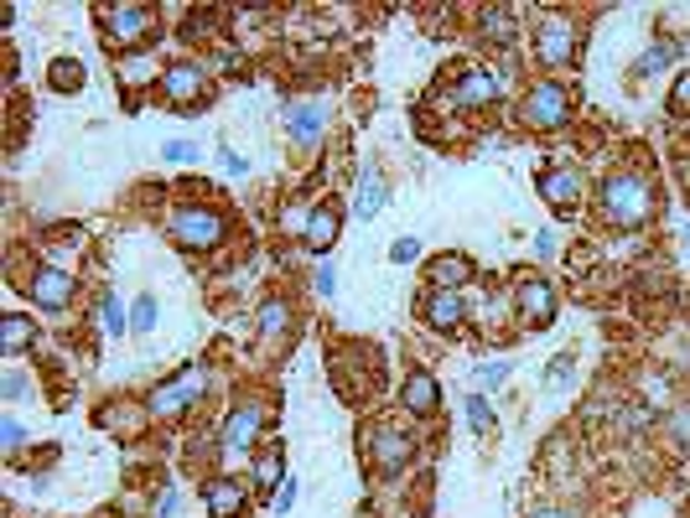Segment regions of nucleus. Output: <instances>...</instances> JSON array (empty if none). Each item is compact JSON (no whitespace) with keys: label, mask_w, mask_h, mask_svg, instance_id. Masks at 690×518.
Wrapping results in <instances>:
<instances>
[{"label":"nucleus","mask_w":690,"mask_h":518,"mask_svg":"<svg viewBox=\"0 0 690 518\" xmlns=\"http://www.w3.org/2000/svg\"><path fill=\"white\" fill-rule=\"evenodd\" d=\"M22 446H26V425L5 410V415H0V451H11V456H16Z\"/></svg>","instance_id":"nucleus-39"},{"label":"nucleus","mask_w":690,"mask_h":518,"mask_svg":"<svg viewBox=\"0 0 690 518\" xmlns=\"http://www.w3.org/2000/svg\"><path fill=\"white\" fill-rule=\"evenodd\" d=\"M477 31H483V42H494V48H514V37H520V26H514V5H483L477 11Z\"/></svg>","instance_id":"nucleus-22"},{"label":"nucleus","mask_w":690,"mask_h":518,"mask_svg":"<svg viewBox=\"0 0 690 518\" xmlns=\"http://www.w3.org/2000/svg\"><path fill=\"white\" fill-rule=\"evenodd\" d=\"M286 482V456H281V446H270L255 462V488H281Z\"/></svg>","instance_id":"nucleus-32"},{"label":"nucleus","mask_w":690,"mask_h":518,"mask_svg":"<svg viewBox=\"0 0 690 518\" xmlns=\"http://www.w3.org/2000/svg\"><path fill=\"white\" fill-rule=\"evenodd\" d=\"M156 316H162V307H156V296H151V290L130 301V332H136V337H145V332H156Z\"/></svg>","instance_id":"nucleus-33"},{"label":"nucleus","mask_w":690,"mask_h":518,"mask_svg":"<svg viewBox=\"0 0 690 518\" xmlns=\"http://www.w3.org/2000/svg\"><path fill=\"white\" fill-rule=\"evenodd\" d=\"M555 311H561L555 285H550L540 270L514 275V316H520V327H540V332H546L550 322H555Z\"/></svg>","instance_id":"nucleus-7"},{"label":"nucleus","mask_w":690,"mask_h":518,"mask_svg":"<svg viewBox=\"0 0 690 518\" xmlns=\"http://www.w3.org/2000/svg\"><path fill=\"white\" fill-rule=\"evenodd\" d=\"M665 436H669V446L690 451V404H675V410H665Z\"/></svg>","instance_id":"nucleus-34"},{"label":"nucleus","mask_w":690,"mask_h":518,"mask_svg":"<svg viewBox=\"0 0 690 518\" xmlns=\"http://www.w3.org/2000/svg\"><path fill=\"white\" fill-rule=\"evenodd\" d=\"M260 430H265V400L244 394V400L229 404V420H223V430H218V451H229V456H250L255 441H260Z\"/></svg>","instance_id":"nucleus-9"},{"label":"nucleus","mask_w":690,"mask_h":518,"mask_svg":"<svg viewBox=\"0 0 690 518\" xmlns=\"http://www.w3.org/2000/svg\"><path fill=\"white\" fill-rule=\"evenodd\" d=\"M597 212L608 229H643L654 218V182L643 171H608L597 187Z\"/></svg>","instance_id":"nucleus-1"},{"label":"nucleus","mask_w":690,"mask_h":518,"mask_svg":"<svg viewBox=\"0 0 690 518\" xmlns=\"http://www.w3.org/2000/svg\"><path fill=\"white\" fill-rule=\"evenodd\" d=\"M680 238H686V255H690V229H680Z\"/></svg>","instance_id":"nucleus-48"},{"label":"nucleus","mask_w":690,"mask_h":518,"mask_svg":"<svg viewBox=\"0 0 690 518\" xmlns=\"http://www.w3.org/2000/svg\"><path fill=\"white\" fill-rule=\"evenodd\" d=\"M203 503H208V518H239L250 508V482L244 477H214L203 488Z\"/></svg>","instance_id":"nucleus-18"},{"label":"nucleus","mask_w":690,"mask_h":518,"mask_svg":"<svg viewBox=\"0 0 690 518\" xmlns=\"http://www.w3.org/2000/svg\"><path fill=\"white\" fill-rule=\"evenodd\" d=\"M145 420H151V415H145V404H119V400H110L104 410H99V425H104L110 436H141Z\"/></svg>","instance_id":"nucleus-23"},{"label":"nucleus","mask_w":690,"mask_h":518,"mask_svg":"<svg viewBox=\"0 0 690 518\" xmlns=\"http://www.w3.org/2000/svg\"><path fill=\"white\" fill-rule=\"evenodd\" d=\"M421 322L431 332H462L468 322V301H462V290H426V301H421Z\"/></svg>","instance_id":"nucleus-16"},{"label":"nucleus","mask_w":690,"mask_h":518,"mask_svg":"<svg viewBox=\"0 0 690 518\" xmlns=\"http://www.w3.org/2000/svg\"><path fill=\"white\" fill-rule=\"evenodd\" d=\"M514 115H520L524 130H535V135H555V130H566V125H572V94H566L555 78H535V83L520 94Z\"/></svg>","instance_id":"nucleus-4"},{"label":"nucleus","mask_w":690,"mask_h":518,"mask_svg":"<svg viewBox=\"0 0 690 518\" xmlns=\"http://www.w3.org/2000/svg\"><path fill=\"white\" fill-rule=\"evenodd\" d=\"M529 518H582V514H576L572 503H546V508H535Z\"/></svg>","instance_id":"nucleus-46"},{"label":"nucleus","mask_w":690,"mask_h":518,"mask_svg":"<svg viewBox=\"0 0 690 518\" xmlns=\"http://www.w3.org/2000/svg\"><path fill=\"white\" fill-rule=\"evenodd\" d=\"M535 255H540V259H550V255H555V234H550V229H546V234H540V238H535Z\"/></svg>","instance_id":"nucleus-47"},{"label":"nucleus","mask_w":690,"mask_h":518,"mask_svg":"<svg viewBox=\"0 0 690 518\" xmlns=\"http://www.w3.org/2000/svg\"><path fill=\"white\" fill-rule=\"evenodd\" d=\"M509 378H514V363H509V358H488V363H477V389H483V394H499Z\"/></svg>","instance_id":"nucleus-31"},{"label":"nucleus","mask_w":690,"mask_h":518,"mask_svg":"<svg viewBox=\"0 0 690 518\" xmlns=\"http://www.w3.org/2000/svg\"><path fill=\"white\" fill-rule=\"evenodd\" d=\"M384 208H389V182H384V171L363 166L354 182V218H380Z\"/></svg>","instance_id":"nucleus-20"},{"label":"nucleus","mask_w":690,"mask_h":518,"mask_svg":"<svg viewBox=\"0 0 690 518\" xmlns=\"http://www.w3.org/2000/svg\"><path fill=\"white\" fill-rule=\"evenodd\" d=\"M576 48H582V31L566 16H540V26L529 31V52H535L540 68H566V63H576Z\"/></svg>","instance_id":"nucleus-8"},{"label":"nucleus","mask_w":690,"mask_h":518,"mask_svg":"<svg viewBox=\"0 0 690 518\" xmlns=\"http://www.w3.org/2000/svg\"><path fill=\"white\" fill-rule=\"evenodd\" d=\"M84 83H89V68H84L78 57H58V63L48 68L52 94H84Z\"/></svg>","instance_id":"nucleus-26"},{"label":"nucleus","mask_w":690,"mask_h":518,"mask_svg":"<svg viewBox=\"0 0 690 518\" xmlns=\"http://www.w3.org/2000/svg\"><path fill=\"white\" fill-rule=\"evenodd\" d=\"M26 389H31V378H26L22 368H5V374H0V404H22Z\"/></svg>","instance_id":"nucleus-37"},{"label":"nucleus","mask_w":690,"mask_h":518,"mask_svg":"<svg viewBox=\"0 0 690 518\" xmlns=\"http://www.w3.org/2000/svg\"><path fill=\"white\" fill-rule=\"evenodd\" d=\"M669 63H680V42H675V37H654V42L639 52V63H634V78H654V73H665Z\"/></svg>","instance_id":"nucleus-25"},{"label":"nucleus","mask_w":690,"mask_h":518,"mask_svg":"<svg viewBox=\"0 0 690 518\" xmlns=\"http://www.w3.org/2000/svg\"><path fill=\"white\" fill-rule=\"evenodd\" d=\"M162 156H167L171 166H188V161H197L203 151H197V141H167L162 145Z\"/></svg>","instance_id":"nucleus-43"},{"label":"nucleus","mask_w":690,"mask_h":518,"mask_svg":"<svg viewBox=\"0 0 690 518\" xmlns=\"http://www.w3.org/2000/svg\"><path fill=\"white\" fill-rule=\"evenodd\" d=\"M167 234L177 249H188V255H208L218 249L223 238H229V218L218 208H203V203H188V208H177L167 218Z\"/></svg>","instance_id":"nucleus-5"},{"label":"nucleus","mask_w":690,"mask_h":518,"mask_svg":"<svg viewBox=\"0 0 690 518\" xmlns=\"http://www.w3.org/2000/svg\"><path fill=\"white\" fill-rule=\"evenodd\" d=\"M669 115L675 119H690V68L669 83Z\"/></svg>","instance_id":"nucleus-40"},{"label":"nucleus","mask_w":690,"mask_h":518,"mask_svg":"<svg viewBox=\"0 0 690 518\" xmlns=\"http://www.w3.org/2000/svg\"><path fill=\"white\" fill-rule=\"evenodd\" d=\"M218 171L223 177H250V156H239L234 145H218Z\"/></svg>","instance_id":"nucleus-42"},{"label":"nucleus","mask_w":690,"mask_h":518,"mask_svg":"<svg viewBox=\"0 0 690 518\" xmlns=\"http://www.w3.org/2000/svg\"><path fill=\"white\" fill-rule=\"evenodd\" d=\"M426 281H431V290H462V285L473 281V259L447 249V255L426 259Z\"/></svg>","instance_id":"nucleus-21"},{"label":"nucleus","mask_w":690,"mask_h":518,"mask_svg":"<svg viewBox=\"0 0 690 518\" xmlns=\"http://www.w3.org/2000/svg\"><path fill=\"white\" fill-rule=\"evenodd\" d=\"M400 404H405V415H416V420H431V415L442 410V384H436L426 368H416V374L405 378Z\"/></svg>","instance_id":"nucleus-19"},{"label":"nucleus","mask_w":690,"mask_h":518,"mask_svg":"<svg viewBox=\"0 0 690 518\" xmlns=\"http://www.w3.org/2000/svg\"><path fill=\"white\" fill-rule=\"evenodd\" d=\"M311 290H317L322 301H333V296H337V259H317V270H311Z\"/></svg>","instance_id":"nucleus-36"},{"label":"nucleus","mask_w":690,"mask_h":518,"mask_svg":"<svg viewBox=\"0 0 690 518\" xmlns=\"http://www.w3.org/2000/svg\"><path fill=\"white\" fill-rule=\"evenodd\" d=\"M26 296H31L42 311H68L73 296H78V281H73L63 264H37L31 281H26Z\"/></svg>","instance_id":"nucleus-11"},{"label":"nucleus","mask_w":690,"mask_h":518,"mask_svg":"<svg viewBox=\"0 0 690 518\" xmlns=\"http://www.w3.org/2000/svg\"><path fill=\"white\" fill-rule=\"evenodd\" d=\"M99 31H104V48L125 52V57H136V52L162 31L156 26V11L151 5H141V0H119V5H99Z\"/></svg>","instance_id":"nucleus-2"},{"label":"nucleus","mask_w":690,"mask_h":518,"mask_svg":"<svg viewBox=\"0 0 690 518\" xmlns=\"http://www.w3.org/2000/svg\"><path fill=\"white\" fill-rule=\"evenodd\" d=\"M322 130H328V109H322L317 99H296V104L286 109V135H291V145L311 151V145L322 141Z\"/></svg>","instance_id":"nucleus-17"},{"label":"nucleus","mask_w":690,"mask_h":518,"mask_svg":"<svg viewBox=\"0 0 690 518\" xmlns=\"http://www.w3.org/2000/svg\"><path fill=\"white\" fill-rule=\"evenodd\" d=\"M208 389H214V368H208V363H188L177 378H162L141 404H145V415H151V420H182V415H188Z\"/></svg>","instance_id":"nucleus-3"},{"label":"nucleus","mask_w":690,"mask_h":518,"mask_svg":"<svg viewBox=\"0 0 690 518\" xmlns=\"http://www.w3.org/2000/svg\"><path fill=\"white\" fill-rule=\"evenodd\" d=\"M99 322H104L110 337H125V327H130V311H125V301H119L115 290H104V296H99Z\"/></svg>","instance_id":"nucleus-30"},{"label":"nucleus","mask_w":690,"mask_h":518,"mask_svg":"<svg viewBox=\"0 0 690 518\" xmlns=\"http://www.w3.org/2000/svg\"><path fill=\"white\" fill-rule=\"evenodd\" d=\"M572 378H576V358L572 353H555V358H550V368L540 374V389H566Z\"/></svg>","instance_id":"nucleus-35"},{"label":"nucleus","mask_w":690,"mask_h":518,"mask_svg":"<svg viewBox=\"0 0 690 518\" xmlns=\"http://www.w3.org/2000/svg\"><path fill=\"white\" fill-rule=\"evenodd\" d=\"M669 400H675L669 378H660V374H649V378H643V404H649V410H665ZM669 410H675V404H669Z\"/></svg>","instance_id":"nucleus-38"},{"label":"nucleus","mask_w":690,"mask_h":518,"mask_svg":"<svg viewBox=\"0 0 690 518\" xmlns=\"http://www.w3.org/2000/svg\"><path fill=\"white\" fill-rule=\"evenodd\" d=\"M296 497H302V482L286 477V482L276 488V497H270V508H276V514H291V508H296Z\"/></svg>","instance_id":"nucleus-44"},{"label":"nucleus","mask_w":690,"mask_h":518,"mask_svg":"<svg viewBox=\"0 0 690 518\" xmlns=\"http://www.w3.org/2000/svg\"><path fill=\"white\" fill-rule=\"evenodd\" d=\"M31 342H37V322H31V316H22V311L0 316V353H5V358H22Z\"/></svg>","instance_id":"nucleus-24"},{"label":"nucleus","mask_w":690,"mask_h":518,"mask_svg":"<svg viewBox=\"0 0 690 518\" xmlns=\"http://www.w3.org/2000/svg\"><path fill=\"white\" fill-rule=\"evenodd\" d=\"M540 197H546L550 208H576L582 197H587V177H582V166L572 161H555L540 171Z\"/></svg>","instance_id":"nucleus-13"},{"label":"nucleus","mask_w":690,"mask_h":518,"mask_svg":"<svg viewBox=\"0 0 690 518\" xmlns=\"http://www.w3.org/2000/svg\"><path fill=\"white\" fill-rule=\"evenodd\" d=\"M337 229H343V212H337V203H317V208L302 218V249H307V255H317V259H333Z\"/></svg>","instance_id":"nucleus-12"},{"label":"nucleus","mask_w":690,"mask_h":518,"mask_svg":"<svg viewBox=\"0 0 690 518\" xmlns=\"http://www.w3.org/2000/svg\"><path fill=\"white\" fill-rule=\"evenodd\" d=\"M363 462L380 471V477H400L416 462V436L400 425H363Z\"/></svg>","instance_id":"nucleus-6"},{"label":"nucleus","mask_w":690,"mask_h":518,"mask_svg":"<svg viewBox=\"0 0 690 518\" xmlns=\"http://www.w3.org/2000/svg\"><path fill=\"white\" fill-rule=\"evenodd\" d=\"M499 94H503V73L462 68V78H457V89H452V104L457 109H488V104H499Z\"/></svg>","instance_id":"nucleus-14"},{"label":"nucleus","mask_w":690,"mask_h":518,"mask_svg":"<svg viewBox=\"0 0 690 518\" xmlns=\"http://www.w3.org/2000/svg\"><path fill=\"white\" fill-rule=\"evenodd\" d=\"M151 78L162 83V68L145 63L141 52H136V57H119V89H141V83H151Z\"/></svg>","instance_id":"nucleus-29"},{"label":"nucleus","mask_w":690,"mask_h":518,"mask_svg":"<svg viewBox=\"0 0 690 518\" xmlns=\"http://www.w3.org/2000/svg\"><path fill=\"white\" fill-rule=\"evenodd\" d=\"M156 89H162V99H167V104H177V109H192L197 99L208 94V68H203V63H192V57H177V63H167V68H162V83H156Z\"/></svg>","instance_id":"nucleus-10"},{"label":"nucleus","mask_w":690,"mask_h":518,"mask_svg":"<svg viewBox=\"0 0 690 518\" xmlns=\"http://www.w3.org/2000/svg\"><path fill=\"white\" fill-rule=\"evenodd\" d=\"M177 508H182V497H177V488H167V493L156 497V518H177Z\"/></svg>","instance_id":"nucleus-45"},{"label":"nucleus","mask_w":690,"mask_h":518,"mask_svg":"<svg viewBox=\"0 0 690 518\" xmlns=\"http://www.w3.org/2000/svg\"><path fill=\"white\" fill-rule=\"evenodd\" d=\"M462 415H468V430H473V436H494V430H499V410H494V400H488L483 389H473V394L462 400Z\"/></svg>","instance_id":"nucleus-27"},{"label":"nucleus","mask_w":690,"mask_h":518,"mask_svg":"<svg viewBox=\"0 0 690 518\" xmlns=\"http://www.w3.org/2000/svg\"><path fill=\"white\" fill-rule=\"evenodd\" d=\"M592 415H608V420H613V436L634 441L643 430H654V415H660V410H649L643 400H597Z\"/></svg>","instance_id":"nucleus-15"},{"label":"nucleus","mask_w":690,"mask_h":518,"mask_svg":"<svg viewBox=\"0 0 690 518\" xmlns=\"http://www.w3.org/2000/svg\"><path fill=\"white\" fill-rule=\"evenodd\" d=\"M255 322H260V337H265V342L286 337V332H291V301H281V296H270V301L260 307V316H255Z\"/></svg>","instance_id":"nucleus-28"},{"label":"nucleus","mask_w":690,"mask_h":518,"mask_svg":"<svg viewBox=\"0 0 690 518\" xmlns=\"http://www.w3.org/2000/svg\"><path fill=\"white\" fill-rule=\"evenodd\" d=\"M416 259H421V238L416 234H400L389 244V264H416Z\"/></svg>","instance_id":"nucleus-41"}]
</instances>
